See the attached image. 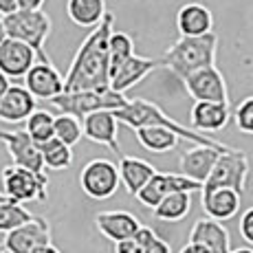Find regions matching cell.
I'll return each mask as SVG.
<instances>
[{"label":"cell","mask_w":253,"mask_h":253,"mask_svg":"<svg viewBox=\"0 0 253 253\" xmlns=\"http://www.w3.org/2000/svg\"><path fill=\"white\" fill-rule=\"evenodd\" d=\"M115 29V16L104 13L97 27L86 36L73 57L69 71L64 75V90H95L106 88L110 82V62H108V38Z\"/></svg>","instance_id":"obj_1"},{"label":"cell","mask_w":253,"mask_h":253,"mask_svg":"<svg viewBox=\"0 0 253 253\" xmlns=\"http://www.w3.org/2000/svg\"><path fill=\"white\" fill-rule=\"evenodd\" d=\"M113 113L117 117V121L128 126L130 130H137L141 126H165V128L174 130L181 139L192 141V143H196V145H211V148H218V150H222V152L231 148V145H225V143H220V141H216L213 134H203V132H196L194 128L181 126L168 113H163L154 101H148V99H143V97H134V99L128 97L126 106L113 110Z\"/></svg>","instance_id":"obj_2"},{"label":"cell","mask_w":253,"mask_h":253,"mask_svg":"<svg viewBox=\"0 0 253 253\" xmlns=\"http://www.w3.org/2000/svg\"><path fill=\"white\" fill-rule=\"evenodd\" d=\"M216 53L218 36L213 31L203 33V36H181L163 53L161 66L183 82L189 73L216 64Z\"/></svg>","instance_id":"obj_3"},{"label":"cell","mask_w":253,"mask_h":253,"mask_svg":"<svg viewBox=\"0 0 253 253\" xmlns=\"http://www.w3.org/2000/svg\"><path fill=\"white\" fill-rule=\"evenodd\" d=\"M2 27L9 38L22 40L24 44L31 46L38 53V60L51 62V57L44 51V44L53 29V22L46 11H42V9H16L13 13L2 18Z\"/></svg>","instance_id":"obj_4"},{"label":"cell","mask_w":253,"mask_h":253,"mask_svg":"<svg viewBox=\"0 0 253 253\" xmlns=\"http://www.w3.org/2000/svg\"><path fill=\"white\" fill-rule=\"evenodd\" d=\"M51 106L57 108L60 113L73 115L77 119H84L86 115L95 113V110H117L126 106L128 97L126 92H117L110 86L106 88H95V90H71V92H60V95L51 97Z\"/></svg>","instance_id":"obj_5"},{"label":"cell","mask_w":253,"mask_h":253,"mask_svg":"<svg viewBox=\"0 0 253 253\" xmlns=\"http://www.w3.org/2000/svg\"><path fill=\"white\" fill-rule=\"evenodd\" d=\"M2 194L16 203H33L48 198L46 172H31L20 165H9L2 169Z\"/></svg>","instance_id":"obj_6"},{"label":"cell","mask_w":253,"mask_h":253,"mask_svg":"<svg viewBox=\"0 0 253 253\" xmlns=\"http://www.w3.org/2000/svg\"><path fill=\"white\" fill-rule=\"evenodd\" d=\"M247 181H249V157L242 150L229 148L218 154L209 176L203 181L201 189L211 187H233L236 192H247Z\"/></svg>","instance_id":"obj_7"},{"label":"cell","mask_w":253,"mask_h":253,"mask_svg":"<svg viewBox=\"0 0 253 253\" xmlns=\"http://www.w3.org/2000/svg\"><path fill=\"white\" fill-rule=\"evenodd\" d=\"M80 187L92 201H108L121 187L119 169L108 159H92L82 168Z\"/></svg>","instance_id":"obj_8"},{"label":"cell","mask_w":253,"mask_h":253,"mask_svg":"<svg viewBox=\"0 0 253 253\" xmlns=\"http://www.w3.org/2000/svg\"><path fill=\"white\" fill-rule=\"evenodd\" d=\"M46 245H51V225L42 216H33L29 222L7 231L2 240L7 253H36Z\"/></svg>","instance_id":"obj_9"},{"label":"cell","mask_w":253,"mask_h":253,"mask_svg":"<svg viewBox=\"0 0 253 253\" xmlns=\"http://www.w3.org/2000/svg\"><path fill=\"white\" fill-rule=\"evenodd\" d=\"M183 86L194 101H222V104H229L225 75L218 71L216 64L203 66V69L189 73L183 80Z\"/></svg>","instance_id":"obj_10"},{"label":"cell","mask_w":253,"mask_h":253,"mask_svg":"<svg viewBox=\"0 0 253 253\" xmlns=\"http://www.w3.org/2000/svg\"><path fill=\"white\" fill-rule=\"evenodd\" d=\"M172 192H201V183L183 176L181 172L169 174V172H159L157 169V172L152 174V178H150L134 196H137V201L143 207L152 209L163 196H168V194H172Z\"/></svg>","instance_id":"obj_11"},{"label":"cell","mask_w":253,"mask_h":253,"mask_svg":"<svg viewBox=\"0 0 253 253\" xmlns=\"http://www.w3.org/2000/svg\"><path fill=\"white\" fill-rule=\"evenodd\" d=\"M0 141L7 145V152L13 165L27 168L31 172H44L40 145L27 134V130H0Z\"/></svg>","instance_id":"obj_12"},{"label":"cell","mask_w":253,"mask_h":253,"mask_svg":"<svg viewBox=\"0 0 253 253\" xmlns=\"http://www.w3.org/2000/svg\"><path fill=\"white\" fill-rule=\"evenodd\" d=\"M22 80H24V88L31 92L36 99L48 101L51 97L60 95L64 90V75L53 66V62L36 60Z\"/></svg>","instance_id":"obj_13"},{"label":"cell","mask_w":253,"mask_h":253,"mask_svg":"<svg viewBox=\"0 0 253 253\" xmlns=\"http://www.w3.org/2000/svg\"><path fill=\"white\" fill-rule=\"evenodd\" d=\"M36 60L38 53L22 40L4 36V40L0 42V71L9 80H22Z\"/></svg>","instance_id":"obj_14"},{"label":"cell","mask_w":253,"mask_h":253,"mask_svg":"<svg viewBox=\"0 0 253 253\" xmlns=\"http://www.w3.org/2000/svg\"><path fill=\"white\" fill-rule=\"evenodd\" d=\"M82 132L92 143L106 145L113 152H121L119 137H117L119 134V121H117L113 110H95V113L86 115L82 119Z\"/></svg>","instance_id":"obj_15"},{"label":"cell","mask_w":253,"mask_h":253,"mask_svg":"<svg viewBox=\"0 0 253 253\" xmlns=\"http://www.w3.org/2000/svg\"><path fill=\"white\" fill-rule=\"evenodd\" d=\"M157 69H161V60H150V57H141L137 53H132L124 64H119L110 73L108 86L117 92H128Z\"/></svg>","instance_id":"obj_16"},{"label":"cell","mask_w":253,"mask_h":253,"mask_svg":"<svg viewBox=\"0 0 253 253\" xmlns=\"http://www.w3.org/2000/svg\"><path fill=\"white\" fill-rule=\"evenodd\" d=\"M242 194L236 192L233 187H211V189H201V205L205 216L213 220L227 222L240 211Z\"/></svg>","instance_id":"obj_17"},{"label":"cell","mask_w":253,"mask_h":253,"mask_svg":"<svg viewBox=\"0 0 253 253\" xmlns=\"http://www.w3.org/2000/svg\"><path fill=\"white\" fill-rule=\"evenodd\" d=\"M194 245H201L203 249H207L209 253H229L231 251V236L229 229L222 225L220 220L213 218H198L189 229V240Z\"/></svg>","instance_id":"obj_18"},{"label":"cell","mask_w":253,"mask_h":253,"mask_svg":"<svg viewBox=\"0 0 253 253\" xmlns=\"http://www.w3.org/2000/svg\"><path fill=\"white\" fill-rule=\"evenodd\" d=\"M231 119L229 104L222 101H194L192 113H189V124L196 132L213 134L227 128Z\"/></svg>","instance_id":"obj_19"},{"label":"cell","mask_w":253,"mask_h":253,"mask_svg":"<svg viewBox=\"0 0 253 253\" xmlns=\"http://www.w3.org/2000/svg\"><path fill=\"white\" fill-rule=\"evenodd\" d=\"M38 108V99L20 84H9L0 97V121L4 124H22Z\"/></svg>","instance_id":"obj_20"},{"label":"cell","mask_w":253,"mask_h":253,"mask_svg":"<svg viewBox=\"0 0 253 253\" xmlns=\"http://www.w3.org/2000/svg\"><path fill=\"white\" fill-rule=\"evenodd\" d=\"M95 225L106 240L119 242V240H126V238L134 236V231L141 227V220L134 213L124 211V209H110V211L97 213Z\"/></svg>","instance_id":"obj_21"},{"label":"cell","mask_w":253,"mask_h":253,"mask_svg":"<svg viewBox=\"0 0 253 253\" xmlns=\"http://www.w3.org/2000/svg\"><path fill=\"white\" fill-rule=\"evenodd\" d=\"M220 152L222 150L211 148V145L194 143V148L183 152L181 159H178V172H181L183 176H187V178H192V181L203 185V181L209 176V172H211L213 163H216Z\"/></svg>","instance_id":"obj_22"},{"label":"cell","mask_w":253,"mask_h":253,"mask_svg":"<svg viewBox=\"0 0 253 253\" xmlns=\"http://www.w3.org/2000/svg\"><path fill=\"white\" fill-rule=\"evenodd\" d=\"M176 29L181 36H203L213 31V16L207 4L187 2L176 13Z\"/></svg>","instance_id":"obj_23"},{"label":"cell","mask_w":253,"mask_h":253,"mask_svg":"<svg viewBox=\"0 0 253 253\" xmlns=\"http://www.w3.org/2000/svg\"><path fill=\"white\" fill-rule=\"evenodd\" d=\"M117 169H119V181L130 196H134V194L152 178V174L157 172V168H154L152 163L143 161V159H139V157H126V154L119 159Z\"/></svg>","instance_id":"obj_24"},{"label":"cell","mask_w":253,"mask_h":253,"mask_svg":"<svg viewBox=\"0 0 253 253\" xmlns=\"http://www.w3.org/2000/svg\"><path fill=\"white\" fill-rule=\"evenodd\" d=\"M134 137L141 143V148L152 154L172 152L181 143V137L174 130L165 128V126H141V128L134 130Z\"/></svg>","instance_id":"obj_25"},{"label":"cell","mask_w":253,"mask_h":253,"mask_svg":"<svg viewBox=\"0 0 253 253\" xmlns=\"http://www.w3.org/2000/svg\"><path fill=\"white\" fill-rule=\"evenodd\" d=\"M189 211H192V192H172L152 207L154 218L163 222H178Z\"/></svg>","instance_id":"obj_26"},{"label":"cell","mask_w":253,"mask_h":253,"mask_svg":"<svg viewBox=\"0 0 253 253\" xmlns=\"http://www.w3.org/2000/svg\"><path fill=\"white\" fill-rule=\"evenodd\" d=\"M106 9L104 0H69L66 2V13L77 27L92 29L99 24V20L104 18Z\"/></svg>","instance_id":"obj_27"},{"label":"cell","mask_w":253,"mask_h":253,"mask_svg":"<svg viewBox=\"0 0 253 253\" xmlns=\"http://www.w3.org/2000/svg\"><path fill=\"white\" fill-rule=\"evenodd\" d=\"M40 152H42V161H44V169L62 172V169L73 165V148L55 137L40 143Z\"/></svg>","instance_id":"obj_28"},{"label":"cell","mask_w":253,"mask_h":253,"mask_svg":"<svg viewBox=\"0 0 253 253\" xmlns=\"http://www.w3.org/2000/svg\"><path fill=\"white\" fill-rule=\"evenodd\" d=\"M53 121H55V115H51L48 110L36 108L27 119H24V130H27L29 137L40 145L53 137Z\"/></svg>","instance_id":"obj_29"},{"label":"cell","mask_w":253,"mask_h":253,"mask_svg":"<svg viewBox=\"0 0 253 253\" xmlns=\"http://www.w3.org/2000/svg\"><path fill=\"white\" fill-rule=\"evenodd\" d=\"M33 216H36V213L29 211L22 203H16V201H11V198H4V201L0 203V233H7L11 229H16V227L29 222Z\"/></svg>","instance_id":"obj_30"},{"label":"cell","mask_w":253,"mask_h":253,"mask_svg":"<svg viewBox=\"0 0 253 253\" xmlns=\"http://www.w3.org/2000/svg\"><path fill=\"white\" fill-rule=\"evenodd\" d=\"M134 53V40L124 31L113 29L108 38V62H110V73H113L119 64H124L130 55Z\"/></svg>","instance_id":"obj_31"},{"label":"cell","mask_w":253,"mask_h":253,"mask_svg":"<svg viewBox=\"0 0 253 253\" xmlns=\"http://www.w3.org/2000/svg\"><path fill=\"white\" fill-rule=\"evenodd\" d=\"M53 137L64 141L66 145H75L80 143L84 132H82V121L73 115H66V113H60L53 121Z\"/></svg>","instance_id":"obj_32"},{"label":"cell","mask_w":253,"mask_h":253,"mask_svg":"<svg viewBox=\"0 0 253 253\" xmlns=\"http://www.w3.org/2000/svg\"><path fill=\"white\" fill-rule=\"evenodd\" d=\"M137 238L141 240V245H143V253H172V247L154 229H150V227L141 225L137 229Z\"/></svg>","instance_id":"obj_33"},{"label":"cell","mask_w":253,"mask_h":253,"mask_svg":"<svg viewBox=\"0 0 253 253\" xmlns=\"http://www.w3.org/2000/svg\"><path fill=\"white\" fill-rule=\"evenodd\" d=\"M233 121H236V128L242 134H253V95L245 97L233 108Z\"/></svg>","instance_id":"obj_34"},{"label":"cell","mask_w":253,"mask_h":253,"mask_svg":"<svg viewBox=\"0 0 253 253\" xmlns=\"http://www.w3.org/2000/svg\"><path fill=\"white\" fill-rule=\"evenodd\" d=\"M238 231H240L242 240H245L249 247H253V207L242 211L240 222H238Z\"/></svg>","instance_id":"obj_35"},{"label":"cell","mask_w":253,"mask_h":253,"mask_svg":"<svg viewBox=\"0 0 253 253\" xmlns=\"http://www.w3.org/2000/svg\"><path fill=\"white\" fill-rule=\"evenodd\" d=\"M115 253H143V245L137 238V231H134V236L126 238V240L115 242Z\"/></svg>","instance_id":"obj_36"},{"label":"cell","mask_w":253,"mask_h":253,"mask_svg":"<svg viewBox=\"0 0 253 253\" xmlns=\"http://www.w3.org/2000/svg\"><path fill=\"white\" fill-rule=\"evenodd\" d=\"M18 9V0H0V18L9 16Z\"/></svg>","instance_id":"obj_37"},{"label":"cell","mask_w":253,"mask_h":253,"mask_svg":"<svg viewBox=\"0 0 253 253\" xmlns=\"http://www.w3.org/2000/svg\"><path fill=\"white\" fill-rule=\"evenodd\" d=\"M46 0H18V9H42Z\"/></svg>","instance_id":"obj_38"},{"label":"cell","mask_w":253,"mask_h":253,"mask_svg":"<svg viewBox=\"0 0 253 253\" xmlns=\"http://www.w3.org/2000/svg\"><path fill=\"white\" fill-rule=\"evenodd\" d=\"M178 253H209V251H207V249H203L201 245H194V242H187V245H185Z\"/></svg>","instance_id":"obj_39"},{"label":"cell","mask_w":253,"mask_h":253,"mask_svg":"<svg viewBox=\"0 0 253 253\" xmlns=\"http://www.w3.org/2000/svg\"><path fill=\"white\" fill-rule=\"evenodd\" d=\"M9 84H11V82H9V77H7V75H4V73H2V71H0V97H2V95H4V90H7V88H9Z\"/></svg>","instance_id":"obj_40"},{"label":"cell","mask_w":253,"mask_h":253,"mask_svg":"<svg viewBox=\"0 0 253 253\" xmlns=\"http://www.w3.org/2000/svg\"><path fill=\"white\" fill-rule=\"evenodd\" d=\"M36 253H62L57 247H53V245H46V247H42V249H38Z\"/></svg>","instance_id":"obj_41"},{"label":"cell","mask_w":253,"mask_h":253,"mask_svg":"<svg viewBox=\"0 0 253 253\" xmlns=\"http://www.w3.org/2000/svg\"><path fill=\"white\" fill-rule=\"evenodd\" d=\"M229 253H253V247H240V249H231Z\"/></svg>","instance_id":"obj_42"},{"label":"cell","mask_w":253,"mask_h":253,"mask_svg":"<svg viewBox=\"0 0 253 253\" xmlns=\"http://www.w3.org/2000/svg\"><path fill=\"white\" fill-rule=\"evenodd\" d=\"M4 36H7V33H4V27H2V18H0V42L4 40Z\"/></svg>","instance_id":"obj_43"},{"label":"cell","mask_w":253,"mask_h":253,"mask_svg":"<svg viewBox=\"0 0 253 253\" xmlns=\"http://www.w3.org/2000/svg\"><path fill=\"white\" fill-rule=\"evenodd\" d=\"M0 253H7V251H4V247H2V242H0Z\"/></svg>","instance_id":"obj_44"}]
</instances>
